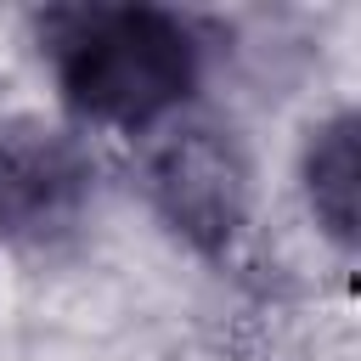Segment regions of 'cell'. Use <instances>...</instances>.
<instances>
[{"mask_svg": "<svg viewBox=\"0 0 361 361\" xmlns=\"http://www.w3.org/2000/svg\"><path fill=\"white\" fill-rule=\"evenodd\" d=\"M28 45L51 85V113L73 130L141 147L164 124L209 107L220 34L164 0H62L28 11Z\"/></svg>", "mask_w": 361, "mask_h": 361, "instance_id": "cell-1", "label": "cell"}, {"mask_svg": "<svg viewBox=\"0 0 361 361\" xmlns=\"http://www.w3.org/2000/svg\"><path fill=\"white\" fill-rule=\"evenodd\" d=\"M135 192L180 254L231 265L259 220V158L226 113L197 107L135 147Z\"/></svg>", "mask_w": 361, "mask_h": 361, "instance_id": "cell-2", "label": "cell"}, {"mask_svg": "<svg viewBox=\"0 0 361 361\" xmlns=\"http://www.w3.org/2000/svg\"><path fill=\"white\" fill-rule=\"evenodd\" d=\"M107 197L102 152L56 113H0V254L62 259L73 254Z\"/></svg>", "mask_w": 361, "mask_h": 361, "instance_id": "cell-3", "label": "cell"}, {"mask_svg": "<svg viewBox=\"0 0 361 361\" xmlns=\"http://www.w3.org/2000/svg\"><path fill=\"white\" fill-rule=\"evenodd\" d=\"M293 192L310 231L350 259L361 243V118L350 102L316 113L293 147Z\"/></svg>", "mask_w": 361, "mask_h": 361, "instance_id": "cell-4", "label": "cell"}]
</instances>
